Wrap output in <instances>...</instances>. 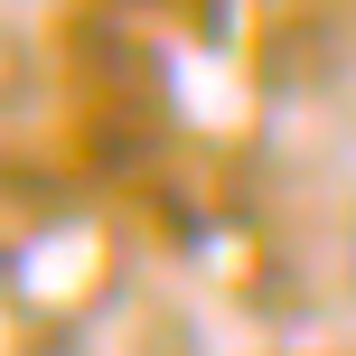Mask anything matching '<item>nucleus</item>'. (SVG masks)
<instances>
[{
  "mask_svg": "<svg viewBox=\"0 0 356 356\" xmlns=\"http://www.w3.org/2000/svg\"><path fill=\"white\" fill-rule=\"evenodd\" d=\"M347 282H356V225H347Z\"/></svg>",
  "mask_w": 356,
  "mask_h": 356,
  "instance_id": "nucleus-1",
  "label": "nucleus"
}]
</instances>
